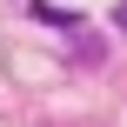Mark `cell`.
<instances>
[{"label": "cell", "mask_w": 127, "mask_h": 127, "mask_svg": "<svg viewBox=\"0 0 127 127\" xmlns=\"http://www.w3.org/2000/svg\"><path fill=\"white\" fill-rule=\"evenodd\" d=\"M27 13H33V20H47V27H60V33H74V27H80V13H67V7H47V0H33Z\"/></svg>", "instance_id": "6da1fadb"}, {"label": "cell", "mask_w": 127, "mask_h": 127, "mask_svg": "<svg viewBox=\"0 0 127 127\" xmlns=\"http://www.w3.org/2000/svg\"><path fill=\"white\" fill-rule=\"evenodd\" d=\"M114 27H121V33H127V0H121V7H114Z\"/></svg>", "instance_id": "7a4b0ae2"}]
</instances>
